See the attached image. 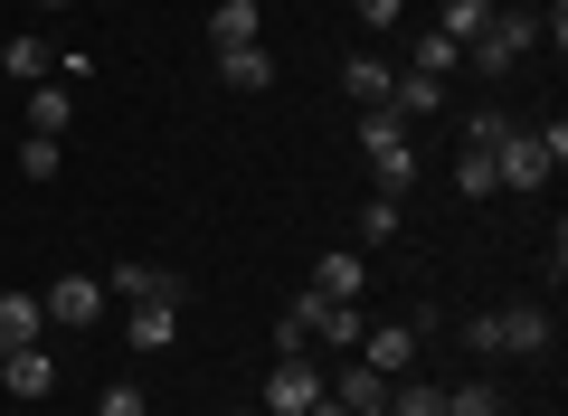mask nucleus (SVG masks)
Listing matches in <instances>:
<instances>
[{
  "label": "nucleus",
  "instance_id": "2",
  "mask_svg": "<svg viewBox=\"0 0 568 416\" xmlns=\"http://www.w3.org/2000/svg\"><path fill=\"white\" fill-rule=\"evenodd\" d=\"M559 161H568V123H549V133H521V123H511V133L493 142V180H503V190H549Z\"/></svg>",
  "mask_w": 568,
  "mask_h": 416
},
{
  "label": "nucleus",
  "instance_id": "31",
  "mask_svg": "<svg viewBox=\"0 0 568 416\" xmlns=\"http://www.w3.org/2000/svg\"><path fill=\"white\" fill-rule=\"evenodd\" d=\"M465 351H474V359H503V322L474 313V322H465Z\"/></svg>",
  "mask_w": 568,
  "mask_h": 416
},
{
  "label": "nucleus",
  "instance_id": "37",
  "mask_svg": "<svg viewBox=\"0 0 568 416\" xmlns=\"http://www.w3.org/2000/svg\"><path fill=\"white\" fill-rule=\"evenodd\" d=\"M493 10H503V0H493Z\"/></svg>",
  "mask_w": 568,
  "mask_h": 416
},
{
  "label": "nucleus",
  "instance_id": "15",
  "mask_svg": "<svg viewBox=\"0 0 568 416\" xmlns=\"http://www.w3.org/2000/svg\"><path fill=\"white\" fill-rule=\"evenodd\" d=\"M256 29H265L256 0H219V10H209V48H256Z\"/></svg>",
  "mask_w": 568,
  "mask_h": 416
},
{
  "label": "nucleus",
  "instance_id": "34",
  "mask_svg": "<svg viewBox=\"0 0 568 416\" xmlns=\"http://www.w3.org/2000/svg\"><path fill=\"white\" fill-rule=\"evenodd\" d=\"M313 416H351V407H342V397H313Z\"/></svg>",
  "mask_w": 568,
  "mask_h": 416
},
{
  "label": "nucleus",
  "instance_id": "21",
  "mask_svg": "<svg viewBox=\"0 0 568 416\" xmlns=\"http://www.w3.org/2000/svg\"><path fill=\"white\" fill-rule=\"evenodd\" d=\"M388 104H398L407 123H417V114H446V77H417V67H398V95H388Z\"/></svg>",
  "mask_w": 568,
  "mask_h": 416
},
{
  "label": "nucleus",
  "instance_id": "32",
  "mask_svg": "<svg viewBox=\"0 0 568 416\" xmlns=\"http://www.w3.org/2000/svg\"><path fill=\"white\" fill-rule=\"evenodd\" d=\"M351 10H361L369 29H398V10H407V0H351Z\"/></svg>",
  "mask_w": 568,
  "mask_h": 416
},
{
  "label": "nucleus",
  "instance_id": "7",
  "mask_svg": "<svg viewBox=\"0 0 568 416\" xmlns=\"http://www.w3.org/2000/svg\"><path fill=\"white\" fill-rule=\"evenodd\" d=\"M58 388V359L29 341V351H0V397H20V407H39V397Z\"/></svg>",
  "mask_w": 568,
  "mask_h": 416
},
{
  "label": "nucleus",
  "instance_id": "16",
  "mask_svg": "<svg viewBox=\"0 0 568 416\" xmlns=\"http://www.w3.org/2000/svg\"><path fill=\"white\" fill-rule=\"evenodd\" d=\"M0 67H10V85H48V77H58V48H48V39H29V29H20V39L0 48Z\"/></svg>",
  "mask_w": 568,
  "mask_h": 416
},
{
  "label": "nucleus",
  "instance_id": "19",
  "mask_svg": "<svg viewBox=\"0 0 568 416\" xmlns=\"http://www.w3.org/2000/svg\"><path fill=\"white\" fill-rule=\"evenodd\" d=\"M104 294H123V303H152V294H181V284H171L162 265H142V256H123L114 275H104Z\"/></svg>",
  "mask_w": 568,
  "mask_h": 416
},
{
  "label": "nucleus",
  "instance_id": "20",
  "mask_svg": "<svg viewBox=\"0 0 568 416\" xmlns=\"http://www.w3.org/2000/svg\"><path fill=\"white\" fill-rule=\"evenodd\" d=\"M407 67H417V77H455V67H465V48H455L446 29H417V39H407Z\"/></svg>",
  "mask_w": 568,
  "mask_h": 416
},
{
  "label": "nucleus",
  "instance_id": "12",
  "mask_svg": "<svg viewBox=\"0 0 568 416\" xmlns=\"http://www.w3.org/2000/svg\"><path fill=\"white\" fill-rule=\"evenodd\" d=\"M39 332H48V303L10 284V294H0V351H29V341H39Z\"/></svg>",
  "mask_w": 568,
  "mask_h": 416
},
{
  "label": "nucleus",
  "instance_id": "25",
  "mask_svg": "<svg viewBox=\"0 0 568 416\" xmlns=\"http://www.w3.org/2000/svg\"><path fill=\"white\" fill-rule=\"evenodd\" d=\"M388 237H398V199H369V209H361V246H388Z\"/></svg>",
  "mask_w": 568,
  "mask_h": 416
},
{
  "label": "nucleus",
  "instance_id": "8",
  "mask_svg": "<svg viewBox=\"0 0 568 416\" xmlns=\"http://www.w3.org/2000/svg\"><path fill=\"white\" fill-rule=\"evenodd\" d=\"M313 294H323V303H361L369 294V256H361V246H332V256L313 265Z\"/></svg>",
  "mask_w": 568,
  "mask_h": 416
},
{
  "label": "nucleus",
  "instance_id": "9",
  "mask_svg": "<svg viewBox=\"0 0 568 416\" xmlns=\"http://www.w3.org/2000/svg\"><path fill=\"white\" fill-rule=\"evenodd\" d=\"M503 359H540L549 351V303H503Z\"/></svg>",
  "mask_w": 568,
  "mask_h": 416
},
{
  "label": "nucleus",
  "instance_id": "3",
  "mask_svg": "<svg viewBox=\"0 0 568 416\" xmlns=\"http://www.w3.org/2000/svg\"><path fill=\"white\" fill-rule=\"evenodd\" d=\"M530 48H540V20H530V10H493V29L465 48V67H484V77H511Z\"/></svg>",
  "mask_w": 568,
  "mask_h": 416
},
{
  "label": "nucleus",
  "instance_id": "10",
  "mask_svg": "<svg viewBox=\"0 0 568 416\" xmlns=\"http://www.w3.org/2000/svg\"><path fill=\"white\" fill-rule=\"evenodd\" d=\"M361 359H369L379 378H407V369H417V332H407V322H369Z\"/></svg>",
  "mask_w": 568,
  "mask_h": 416
},
{
  "label": "nucleus",
  "instance_id": "11",
  "mask_svg": "<svg viewBox=\"0 0 568 416\" xmlns=\"http://www.w3.org/2000/svg\"><path fill=\"white\" fill-rule=\"evenodd\" d=\"M388 388H398V378H379L369 359H342V378H332V397H342L351 416H388Z\"/></svg>",
  "mask_w": 568,
  "mask_h": 416
},
{
  "label": "nucleus",
  "instance_id": "23",
  "mask_svg": "<svg viewBox=\"0 0 568 416\" xmlns=\"http://www.w3.org/2000/svg\"><path fill=\"white\" fill-rule=\"evenodd\" d=\"M446 416H503V388H493V378H455V388H446Z\"/></svg>",
  "mask_w": 568,
  "mask_h": 416
},
{
  "label": "nucleus",
  "instance_id": "26",
  "mask_svg": "<svg viewBox=\"0 0 568 416\" xmlns=\"http://www.w3.org/2000/svg\"><path fill=\"white\" fill-rule=\"evenodd\" d=\"M20 180H58V133H29L20 142Z\"/></svg>",
  "mask_w": 568,
  "mask_h": 416
},
{
  "label": "nucleus",
  "instance_id": "1",
  "mask_svg": "<svg viewBox=\"0 0 568 416\" xmlns=\"http://www.w3.org/2000/svg\"><path fill=\"white\" fill-rule=\"evenodd\" d=\"M361 161H369V180H379L388 199L417 190V142H407V114H398V104H369V114H361Z\"/></svg>",
  "mask_w": 568,
  "mask_h": 416
},
{
  "label": "nucleus",
  "instance_id": "5",
  "mask_svg": "<svg viewBox=\"0 0 568 416\" xmlns=\"http://www.w3.org/2000/svg\"><path fill=\"white\" fill-rule=\"evenodd\" d=\"M313 397H323V359H275L265 369V416H313Z\"/></svg>",
  "mask_w": 568,
  "mask_h": 416
},
{
  "label": "nucleus",
  "instance_id": "24",
  "mask_svg": "<svg viewBox=\"0 0 568 416\" xmlns=\"http://www.w3.org/2000/svg\"><path fill=\"white\" fill-rule=\"evenodd\" d=\"M388 416H446V388H426V378H398V388H388Z\"/></svg>",
  "mask_w": 568,
  "mask_h": 416
},
{
  "label": "nucleus",
  "instance_id": "13",
  "mask_svg": "<svg viewBox=\"0 0 568 416\" xmlns=\"http://www.w3.org/2000/svg\"><path fill=\"white\" fill-rule=\"evenodd\" d=\"M133 351H171V332H181V294H152V303H133Z\"/></svg>",
  "mask_w": 568,
  "mask_h": 416
},
{
  "label": "nucleus",
  "instance_id": "35",
  "mask_svg": "<svg viewBox=\"0 0 568 416\" xmlns=\"http://www.w3.org/2000/svg\"><path fill=\"white\" fill-rule=\"evenodd\" d=\"M39 10H67V0H39Z\"/></svg>",
  "mask_w": 568,
  "mask_h": 416
},
{
  "label": "nucleus",
  "instance_id": "33",
  "mask_svg": "<svg viewBox=\"0 0 568 416\" xmlns=\"http://www.w3.org/2000/svg\"><path fill=\"white\" fill-rule=\"evenodd\" d=\"M540 10H549V39H568V0H540Z\"/></svg>",
  "mask_w": 568,
  "mask_h": 416
},
{
  "label": "nucleus",
  "instance_id": "17",
  "mask_svg": "<svg viewBox=\"0 0 568 416\" xmlns=\"http://www.w3.org/2000/svg\"><path fill=\"white\" fill-rule=\"evenodd\" d=\"M342 85H351V104L369 114V104L398 95V67H388V58H351V67H342Z\"/></svg>",
  "mask_w": 568,
  "mask_h": 416
},
{
  "label": "nucleus",
  "instance_id": "30",
  "mask_svg": "<svg viewBox=\"0 0 568 416\" xmlns=\"http://www.w3.org/2000/svg\"><path fill=\"white\" fill-rule=\"evenodd\" d=\"M503 133H511V114H493V104H484V114H465V152H493Z\"/></svg>",
  "mask_w": 568,
  "mask_h": 416
},
{
  "label": "nucleus",
  "instance_id": "4",
  "mask_svg": "<svg viewBox=\"0 0 568 416\" xmlns=\"http://www.w3.org/2000/svg\"><path fill=\"white\" fill-rule=\"evenodd\" d=\"M39 303H48V332H95L114 294H104V275H58Z\"/></svg>",
  "mask_w": 568,
  "mask_h": 416
},
{
  "label": "nucleus",
  "instance_id": "27",
  "mask_svg": "<svg viewBox=\"0 0 568 416\" xmlns=\"http://www.w3.org/2000/svg\"><path fill=\"white\" fill-rule=\"evenodd\" d=\"M455 180H465V199H493L503 180H493V152H455Z\"/></svg>",
  "mask_w": 568,
  "mask_h": 416
},
{
  "label": "nucleus",
  "instance_id": "38",
  "mask_svg": "<svg viewBox=\"0 0 568 416\" xmlns=\"http://www.w3.org/2000/svg\"><path fill=\"white\" fill-rule=\"evenodd\" d=\"M0 416H10V407H0Z\"/></svg>",
  "mask_w": 568,
  "mask_h": 416
},
{
  "label": "nucleus",
  "instance_id": "36",
  "mask_svg": "<svg viewBox=\"0 0 568 416\" xmlns=\"http://www.w3.org/2000/svg\"><path fill=\"white\" fill-rule=\"evenodd\" d=\"M227 416H246V407H227Z\"/></svg>",
  "mask_w": 568,
  "mask_h": 416
},
{
  "label": "nucleus",
  "instance_id": "14",
  "mask_svg": "<svg viewBox=\"0 0 568 416\" xmlns=\"http://www.w3.org/2000/svg\"><path fill=\"white\" fill-rule=\"evenodd\" d=\"M219 85L227 95H265V85H275V58H265V48H219Z\"/></svg>",
  "mask_w": 568,
  "mask_h": 416
},
{
  "label": "nucleus",
  "instance_id": "18",
  "mask_svg": "<svg viewBox=\"0 0 568 416\" xmlns=\"http://www.w3.org/2000/svg\"><path fill=\"white\" fill-rule=\"evenodd\" d=\"M67 123H77V85H29V133H67Z\"/></svg>",
  "mask_w": 568,
  "mask_h": 416
},
{
  "label": "nucleus",
  "instance_id": "22",
  "mask_svg": "<svg viewBox=\"0 0 568 416\" xmlns=\"http://www.w3.org/2000/svg\"><path fill=\"white\" fill-rule=\"evenodd\" d=\"M436 29H446L455 48H474V39L493 29V0H446V20H436Z\"/></svg>",
  "mask_w": 568,
  "mask_h": 416
},
{
  "label": "nucleus",
  "instance_id": "29",
  "mask_svg": "<svg viewBox=\"0 0 568 416\" xmlns=\"http://www.w3.org/2000/svg\"><path fill=\"white\" fill-rule=\"evenodd\" d=\"M95 416H152V397H142V388H133V378H114V388H104V397H95Z\"/></svg>",
  "mask_w": 568,
  "mask_h": 416
},
{
  "label": "nucleus",
  "instance_id": "6",
  "mask_svg": "<svg viewBox=\"0 0 568 416\" xmlns=\"http://www.w3.org/2000/svg\"><path fill=\"white\" fill-rule=\"evenodd\" d=\"M294 313H304V332H323V351H361V341H369V313H361V303H323V294H304Z\"/></svg>",
  "mask_w": 568,
  "mask_h": 416
},
{
  "label": "nucleus",
  "instance_id": "28",
  "mask_svg": "<svg viewBox=\"0 0 568 416\" xmlns=\"http://www.w3.org/2000/svg\"><path fill=\"white\" fill-rule=\"evenodd\" d=\"M304 351H313V332H304V313L284 303V313H275V359H304Z\"/></svg>",
  "mask_w": 568,
  "mask_h": 416
}]
</instances>
